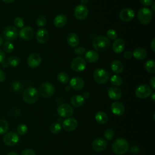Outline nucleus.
<instances>
[{
  "instance_id": "obj_53",
  "label": "nucleus",
  "mask_w": 155,
  "mask_h": 155,
  "mask_svg": "<svg viewBox=\"0 0 155 155\" xmlns=\"http://www.w3.org/2000/svg\"><path fill=\"white\" fill-rule=\"evenodd\" d=\"M14 0H2V1H4L5 3H11Z\"/></svg>"
},
{
  "instance_id": "obj_33",
  "label": "nucleus",
  "mask_w": 155,
  "mask_h": 155,
  "mask_svg": "<svg viewBox=\"0 0 155 155\" xmlns=\"http://www.w3.org/2000/svg\"><path fill=\"white\" fill-rule=\"evenodd\" d=\"M8 129V123L5 119H0V134L5 133Z\"/></svg>"
},
{
  "instance_id": "obj_26",
  "label": "nucleus",
  "mask_w": 155,
  "mask_h": 155,
  "mask_svg": "<svg viewBox=\"0 0 155 155\" xmlns=\"http://www.w3.org/2000/svg\"><path fill=\"white\" fill-rule=\"evenodd\" d=\"M111 68L113 72L119 74L124 70V65L120 61L114 60L111 63Z\"/></svg>"
},
{
  "instance_id": "obj_6",
  "label": "nucleus",
  "mask_w": 155,
  "mask_h": 155,
  "mask_svg": "<svg viewBox=\"0 0 155 155\" xmlns=\"http://www.w3.org/2000/svg\"><path fill=\"white\" fill-rule=\"evenodd\" d=\"M152 93V90L150 86L146 84L140 85L135 90L136 96L139 99H145Z\"/></svg>"
},
{
  "instance_id": "obj_57",
  "label": "nucleus",
  "mask_w": 155,
  "mask_h": 155,
  "mask_svg": "<svg viewBox=\"0 0 155 155\" xmlns=\"http://www.w3.org/2000/svg\"><path fill=\"white\" fill-rule=\"evenodd\" d=\"M91 155H97V154H91Z\"/></svg>"
},
{
  "instance_id": "obj_28",
  "label": "nucleus",
  "mask_w": 155,
  "mask_h": 155,
  "mask_svg": "<svg viewBox=\"0 0 155 155\" xmlns=\"http://www.w3.org/2000/svg\"><path fill=\"white\" fill-rule=\"evenodd\" d=\"M84 102H85V99L81 95L73 96L70 99V102L71 105L75 107H81L84 104Z\"/></svg>"
},
{
  "instance_id": "obj_35",
  "label": "nucleus",
  "mask_w": 155,
  "mask_h": 155,
  "mask_svg": "<svg viewBox=\"0 0 155 155\" xmlns=\"http://www.w3.org/2000/svg\"><path fill=\"white\" fill-rule=\"evenodd\" d=\"M61 130V126L58 123H53L50 127V131L53 134H58Z\"/></svg>"
},
{
  "instance_id": "obj_22",
  "label": "nucleus",
  "mask_w": 155,
  "mask_h": 155,
  "mask_svg": "<svg viewBox=\"0 0 155 155\" xmlns=\"http://www.w3.org/2000/svg\"><path fill=\"white\" fill-rule=\"evenodd\" d=\"M108 95L111 99L118 100L122 96V91L116 87H111L108 90Z\"/></svg>"
},
{
  "instance_id": "obj_25",
  "label": "nucleus",
  "mask_w": 155,
  "mask_h": 155,
  "mask_svg": "<svg viewBox=\"0 0 155 155\" xmlns=\"http://www.w3.org/2000/svg\"><path fill=\"white\" fill-rule=\"evenodd\" d=\"M132 53L133 57L138 60H142L147 56V51L142 47H137L135 48Z\"/></svg>"
},
{
  "instance_id": "obj_56",
  "label": "nucleus",
  "mask_w": 155,
  "mask_h": 155,
  "mask_svg": "<svg viewBox=\"0 0 155 155\" xmlns=\"http://www.w3.org/2000/svg\"><path fill=\"white\" fill-rule=\"evenodd\" d=\"M154 95H155L154 93H153L152 94V95H151V99H152L153 101H155V100H154Z\"/></svg>"
},
{
  "instance_id": "obj_40",
  "label": "nucleus",
  "mask_w": 155,
  "mask_h": 155,
  "mask_svg": "<svg viewBox=\"0 0 155 155\" xmlns=\"http://www.w3.org/2000/svg\"><path fill=\"white\" fill-rule=\"evenodd\" d=\"M117 36V34L116 31L113 29H109L107 31V36L110 39H116Z\"/></svg>"
},
{
  "instance_id": "obj_36",
  "label": "nucleus",
  "mask_w": 155,
  "mask_h": 155,
  "mask_svg": "<svg viewBox=\"0 0 155 155\" xmlns=\"http://www.w3.org/2000/svg\"><path fill=\"white\" fill-rule=\"evenodd\" d=\"M14 48L13 44L10 41H5L3 44V50L7 53H10Z\"/></svg>"
},
{
  "instance_id": "obj_52",
  "label": "nucleus",
  "mask_w": 155,
  "mask_h": 155,
  "mask_svg": "<svg viewBox=\"0 0 155 155\" xmlns=\"http://www.w3.org/2000/svg\"><path fill=\"white\" fill-rule=\"evenodd\" d=\"M7 155H18V154L15 152H13V151H11V152H9Z\"/></svg>"
},
{
  "instance_id": "obj_23",
  "label": "nucleus",
  "mask_w": 155,
  "mask_h": 155,
  "mask_svg": "<svg viewBox=\"0 0 155 155\" xmlns=\"http://www.w3.org/2000/svg\"><path fill=\"white\" fill-rule=\"evenodd\" d=\"M67 18L65 15L63 14L57 15L53 20L54 25L58 28H62L64 27L67 24Z\"/></svg>"
},
{
  "instance_id": "obj_51",
  "label": "nucleus",
  "mask_w": 155,
  "mask_h": 155,
  "mask_svg": "<svg viewBox=\"0 0 155 155\" xmlns=\"http://www.w3.org/2000/svg\"><path fill=\"white\" fill-rule=\"evenodd\" d=\"M88 2V0H81V2L82 3V5L87 4Z\"/></svg>"
},
{
  "instance_id": "obj_1",
  "label": "nucleus",
  "mask_w": 155,
  "mask_h": 155,
  "mask_svg": "<svg viewBox=\"0 0 155 155\" xmlns=\"http://www.w3.org/2000/svg\"><path fill=\"white\" fill-rule=\"evenodd\" d=\"M111 148L114 153L117 154H124L128 151L129 146L125 139L119 138L114 141Z\"/></svg>"
},
{
  "instance_id": "obj_18",
  "label": "nucleus",
  "mask_w": 155,
  "mask_h": 155,
  "mask_svg": "<svg viewBox=\"0 0 155 155\" xmlns=\"http://www.w3.org/2000/svg\"><path fill=\"white\" fill-rule=\"evenodd\" d=\"M111 110L113 113L117 116H121L125 113V107L120 102H114L111 105Z\"/></svg>"
},
{
  "instance_id": "obj_24",
  "label": "nucleus",
  "mask_w": 155,
  "mask_h": 155,
  "mask_svg": "<svg viewBox=\"0 0 155 155\" xmlns=\"http://www.w3.org/2000/svg\"><path fill=\"white\" fill-rule=\"evenodd\" d=\"M67 41L68 44L72 47H76L79 44V36L74 33H70L67 35Z\"/></svg>"
},
{
  "instance_id": "obj_3",
  "label": "nucleus",
  "mask_w": 155,
  "mask_h": 155,
  "mask_svg": "<svg viewBox=\"0 0 155 155\" xmlns=\"http://www.w3.org/2000/svg\"><path fill=\"white\" fill-rule=\"evenodd\" d=\"M110 45L109 39L105 36L96 37L93 41V46L95 50L97 51H105Z\"/></svg>"
},
{
  "instance_id": "obj_2",
  "label": "nucleus",
  "mask_w": 155,
  "mask_h": 155,
  "mask_svg": "<svg viewBox=\"0 0 155 155\" xmlns=\"http://www.w3.org/2000/svg\"><path fill=\"white\" fill-rule=\"evenodd\" d=\"M22 97L24 101L28 104H33L36 102L39 97V93L34 87H28L24 90Z\"/></svg>"
},
{
  "instance_id": "obj_47",
  "label": "nucleus",
  "mask_w": 155,
  "mask_h": 155,
  "mask_svg": "<svg viewBox=\"0 0 155 155\" xmlns=\"http://www.w3.org/2000/svg\"><path fill=\"white\" fill-rule=\"evenodd\" d=\"M150 86L151 87V88L153 89L155 88V77L153 76L150 81Z\"/></svg>"
},
{
  "instance_id": "obj_32",
  "label": "nucleus",
  "mask_w": 155,
  "mask_h": 155,
  "mask_svg": "<svg viewBox=\"0 0 155 155\" xmlns=\"http://www.w3.org/2000/svg\"><path fill=\"white\" fill-rule=\"evenodd\" d=\"M110 82L114 86H120L122 84V79L117 75H113L110 78Z\"/></svg>"
},
{
  "instance_id": "obj_10",
  "label": "nucleus",
  "mask_w": 155,
  "mask_h": 155,
  "mask_svg": "<svg viewBox=\"0 0 155 155\" xmlns=\"http://www.w3.org/2000/svg\"><path fill=\"white\" fill-rule=\"evenodd\" d=\"M19 137L18 135L15 132H8L3 137V141L4 143L9 147L15 146L19 142Z\"/></svg>"
},
{
  "instance_id": "obj_55",
  "label": "nucleus",
  "mask_w": 155,
  "mask_h": 155,
  "mask_svg": "<svg viewBox=\"0 0 155 155\" xmlns=\"http://www.w3.org/2000/svg\"><path fill=\"white\" fill-rule=\"evenodd\" d=\"M152 4V9H153V12H154L155 11V9H154V2H153V3L151 4Z\"/></svg>"
},
{
  "instance_id": "obj_27",
  "label": "nucleus",
  "mask_w": 155,
  "mask_h": 155,
  "mask_svg": "<svg viewBox=\"0 0 155 155\" xmlns=\"http://www.w3.org/2000/svg\"><path fill=\"white\" fill-rule=\"evenodd\" d=\"M85 60L90 63H94L97 61L99 59V55L97 53L93 50L88 51L85 54Z\"/></svg>"
},
{
  "instance_id": "obj_19",
  "label": "nucleus",
  "mask_w": 155,
  "mask_h": 155,
  "mask_svg": "<svg viewBox=\"0 0 155 155\" xmlns=\"http://www.w3.org/2000/svg\"><path fill=\"white\" fill-rule=\"evenodd\" d=\"M70 85L75 90H80L84 87V81L79 77H74L71 79Z\"/></svg>"
},
{
  "instance_id": "obj_9",
  "label": "nucleus",
  "mask_w": 155,
  "mask_h": 155,
  "mask_svg": "<svg viewBox=\"0 0 155 155\" xmlns=\"http://www.w3.org/2000/svg\"><path fill=\"white\" fill-rule=\"evenodd\" d=\"M71 68L76 72L84 71L86 68V62L81 57H76L71 62Z\"/></svg>"
},
{
  "instance_id": "obj_17",
  "label": "nucleus",
  "mask_w": 155,
  "mask_h": 155,
  "mask_svg": "<svg viewBox=\"0 0 155 155\" xmlns=\"http://www.w3.org/2000/svg\"><path fill=\"white\" fill-rule=\"evenodd\" d=\"M36 38L38 42L41 44H45L48 40L49 35L46 29L44 28H40L36 32Z\"/></svg>"
},
{
  "instance_id": "obj_11",
  "label": "nucleus",
  "mask_w": 155,
  "mask_h": 155,
  "mask_svg": "<svg viewBox=\"0 0 155 155\" xmlns=\"http://www.w3.org/2000/svg\"><path fill=\"white\" fill-rule=\"evenodd\" d=\"M57 113L61 117L67 118L73 114V108L71 105L67 104H64L58 107Z\"/></svg>"
},
{
  "instance_id": "obj_21",
  "label": "nucleus",
  "mask_w": 155,
  "mask_h": 155,
  "mask_svg": "<svg viewBox=\"0 0 155 155\" xmlns=\"http://www.w3.org/2000/svg\"><path fill=\"white\" fill-rule=\"evenodd\" d=\"M125 42L121 38L116 39L113 44V50L115 53L119 54L122 52L125 48Z\"/></svg>"
},
{
  "instance_id": "obj_12",
  "label": "nucleus",
  "mask_w": 155,
  "mask_h": 155,
  "mask_svg": "<svg viewBox=\"0 0 155 155\" xmlns=\"http://www.w3.org/2000/svg\"><path fill=\"white\" fill-rule=\"evenodd\" d=\"M88 14V10L85 5H77L74 10V15L76 19L79 20L85 19Z\"/></svg>"
},
{
  "instance_id": "obj_50",
  "label": "nucleus",
  "mask_w": 155,
  "mask_h": 155,
  "mask_svg": "<svg viewBox=\"0 0 155 155\" xmlns=\"http://www.w3.org/2000/svg\"><path fill=\"white\" fill-rule=\"evenodd\" d=\"M150 45H151V48L152 50V51L153 52L155 51V39L153 38L150 43Z\"/></svg>"
},
{
  "instance_id": "obj_4",
  "label": "nucleus",
  "mask_w": 155,
  "mask_h": 155,
  "mask_svg": "<svg viewBox=\"0 0 155 155\" xmlns=\"http://www.w3.org/2000/svg\"><path fill=\"white\" fill-rule=\"evenodd\" d=\"M152 12L147 7L140 8L137 12V18L139 22L142 24H149L152 19Z\"/></svg>"
},
{
  "instance_id": "obj_8",
  "label": "nucleus",
  "mask_w": 155,
  "mask_h": 155,
  "mask_svg": "<svg viewBox=\"0 0 155 155\" xmlns=\"http://www.w3.org/2000/svg\"><path fill=\"white\" fill-rule=\"evenodd\" d=\"M18 31L17 28L12 25H9L5 28L3 31L4 38L8 41H13L18 37Z\"/></svg>"
},
{
  "instance_id": "obj_44",
  "label": "nucleus",
  "mask_w": 155,
  "mask_h": 155,
  "mask_svg": "<svg viewBox=\"0 0 155 155\" xmlns=\"http://www.w3.org/2000/svg\"><path fill=\"white\" fill-rule=\"evenodd\" d=\"M85 51L86 50L84 47H79L74 50V51L76 54H82L85 52Z\"/></svg>"
},
{
  "instance_id": "obj_46",
  "label": "nucleus",
  "mask_w": 155,
  "mask_h": 155,
  "mask_svg": "<svg viewBox=\"0 0 155 155\" xmlns=\"http://www.w3.org/2000/svg\"><path fill=\"white\" fill-rule=\"evenodd\" d=\"M124 56L125 58L126 59H130L132 56H133V53L131 51H126L124 54Z\"/></svg>"
},
{
  "instance_id": "obj_41",
  "label": "nucleus",
  "mask_w": 155,
  "mask_h": 155,
  "mask_svg": "<svg viewBox=\"0 0 155 155\" xmlns=\"http://www.w3.org/2000/svg\"><path fill=\"white\" fill-rule=\"evenodd\" d=\"M14 24L18 28H22L24 25V22L21 18L17 17L14 20Z\"/></svg>"
},
{
  "instance_id": "obj_15",
  "label": "nucleus",
  "mask_w": 155,
  "mask_h": 155,
  "mask_svg": "<svg viewBox=\"0 0 155 155\" xmlns=\"http://www.w3.org/2000/svg\"><path fill=\"white\" fill-rule=\"evenodd\" d=\"M107 146V141L105 139L101 137L95 139L92 142V148L96 151H102L105 150Z\"/></svg>"
},
{
  "instance_id": "obj_5",
  "label": "nucleus",
  "mask_w": 155,
  "mask_h": 155,
  "mask_svg": "<svg viewBox=\"0 0 155 155\" xmlns=\"http://www.w3.org/2000/svg\"><path fill=\"white\" fill-rule=\"evenodd\" d=\"M93 78L96 82L99 84H105L109 79V73L105 69L99 68L94 70Z\"/></svg>"
},
{
  "instance_id": "obj_30",
  "label": "nucleus",
  "mask_w": 155,
  "mask_h": 155,
  "mask_svg": "<svg viewBox=\"0 0 155 155\" xmlns=\"http://www.w3.org/2000/svg\"><path fill=\"white\" fill-rule=\"evenodd\" d=\"M145 68L150 73H154L155 72V62L154 60L150 59L145 63Z\"/></svg>"
},
{
  "instance_id": "obj_20",
  "label": "nucleus",
  "mask_w": 155,
  "mask_h": 155,
  "mask_svg": "<svg viewBox=\"0 0 155 155\" xmlns=\"http://www.w3.org/2000/svg\"><path fill=\"white\" fill-rule=\"evenodd\" d=\"M33 36V30L29 27H23L19 31V36L21 38L24 40L30 39Z\"/></svg>"
},
{
  "instance_id": "obj_34",
  "label": "nucleus",
  "mask_w": 155,
  "mask_h": 155,
  "mask_svg": "<svg viewBox=\"0 0 155 155\" xmlns=\"http://www.w3.org/2000/svg\"><path fill=\"white\" fill-rule=\"evenodd\" d=\"M19 62H20L19 58L15 56H12L9 57L7 60L8 64H9L10 65H11L12 67L18 66V64H19Z\"/></svg>"
},
{
  "instance_id": "obj_37",
  "label": "nucleus",
  "mask_w": 155,
  "mask_h": 155,
  "mask_svg": "<svg viewBox=\"0 0 155 155\" xmlns=\"http://www.w3.org/2000/svg\"><path fill=\"white\" fill-rule=\"evenodd\" d=\"M27 130H28L27 126L24 124H21L19 125L18 127H17V131L20 135L25 134L27 132Z\"/></svg>"
},
{
  "instance_id": "obj_38",
  "label": "nucleus",
  "mask_w": 155,
  "mask_h": 155,
  "mask_svg": "<svg viewBox=\"0 0 155 155\" xmlns=\"http://www.w3.org/2000/svg\"><path fill=\"white\" fill-rule=\"evenodd\" d=\"M104 136L105 138L107 139V140H111L113 138V137L114 136V132L112 129L108 128L105 131Z\"/></svg>"
},
{
  "instance_id": "obj_49",
  "label": "nucleus",
  "mask_w": 155,
  "mask_h": 155,
  "mask_svg": "<svg viewBox=\"0 0 155 155\" xmlns=\"http://www.w3.org/2000/svg\"><path fill=\"white\" fill-rule=\"evenodd\" d=\"M5 55L4 53L1 50H0V63L3 62L5 60Z\"/></svg>"
},
{
  "instance_id": "obj_29",
  "label": "nucleus",
  "mask_w": 155,
  "mask_h": 155,
  "mask_svg": "<svg viewBox=\"0 0 155 155\" xmlns=\"http://www.w3.org/2000/svg\"><path fill=\"white\" fill-rule=\"evenodd\" d=\"M95 119L99 124H104L107 122L108 116L104 111H99L96 113Z\"/></svg>"
},
{
  "instance_id": "obj_31",
  "label": "nucleus",
  "mask_w": 155,
  "mask_h": 155,
  "mask_svg": "<svg viewBox=\"0 0 155 155\" xmlns=\"http://www.w3.org/2000/svg\"><path fill=\"white\" fill-rule=\"evenodd\" d=\"M57 80L62 84H66L69 81V76L65 72H60L57 76Z\"/></svg>"
},
{
  "instance_id": "obj_14",
  "label": "nucleus",
  "mask_w": 155,
  "mask_h": 155,
  "mask_svg": "<svg viewBox=\"0 0 155 155\" xmlns=\"http://www.w3.org/2000/svg\"><path fill=\"white\" fill-rule=\"evenodd\" d=\"M41 61V57L39 54L36 53H31L27 58V64L30 68H35L40 65Z\"/></svg>"
},
{
  "instance_id": "obj_48",
  "label": "nucleus",
  "mask_w": 155,
  "mask_h": 155,
  "mask_svg": "<svg viewBox=\"0 0 155 155\" xmlns=\"http://www.w3.org/2000/svg\"><path fill=\"white\" fill-rule=\"evenodd\" d=\"M5 79V74L4 72L0 69V82H3Z\"/></svg>"
},
{
  "instance_id": "obj_54",
  "label": "nucleus",
  "mask_w": 155,
  "mask_h": 155,
  "mask_svg": "<svg viewBox=\"0 0 155 155\" xmlns=\"http://www.w3.org/2000/svg\"><path fill=\"white\" fill-rule=\"evenodd\" d=\"M2 43H3V39H2V38L0 36V46L2 44Z\"/></svg>"
},
{
  "instance_id": "obj_42",
  "label": "nucleus",
  "mask_w": 155,
  "mask_h": 155,
  "mask_svg": "<svg viewBox=\"0 0 155 155\" xmlns=\"http://www.w3.org/2000/svg\"><path fill=\"white\" fill-rule=\"evenodd\" d=\"M12 87L13 88V90L15 91H20L22 88V84L18 82V81H15L13 84H12Z\"/></svg>"
},
{
  "instance_id": "obj_45",
  "label": "nucleus",
  "mask_w": 155,
  "mask_h": 155,
  "mask_svg": "<svg viewBox=\"0 0 155 155\" xmlns=\"http://www.w3.org/2000/svg\"><path fill=\"white\" fill-rule=\"evenodd\" d=\"M140 2L144 6H149L153 3V0H140Z\"/></svg>"
},
{
  "instance_id": "obj_39",
  "label": "nucleus",
  "mask_w": 155,
  "mask_h": 155,
  "mask_svg": "<svg viewBox=\"0 0 155 155\" xmlns=\"http://www.w3.org/2000/svg\"><path fill=\"white\" fill-rule=\"evenodd\" d=\"M46 22H47V20L44 16H40L36 19V25L40 27H44V25H45Z\"/></svg>"
},
{
  "instance_id": "obj_43",
  "label": "nucleus",
  "mask_w": 155,
  "mask_h": 155,
  "mask_svg": "<svg viewBox=\"0 0 155 155\" xmlns=\"http://www.w3.org/2000/svg\"><path fill=\"white\" fill-rule=\"evenodd\" d=\"M21 155H36V153L32 149L27 148L23 150Z\"/></svg>"
},
{
  "instance_id": "obj_7",
  "label": "nucleus",
  "mask_w": 155,
  "mask_h": 155,
  "mask_svg": "<svg viewBox=\"0 0 155 155\" xmlns=\"http://www.w3.org/2000/svg\"><path fill=\"white\" fill-rule=\"evenodd\" d=\"M39 92L42 97L45 98L50 97L54 94V88L51 84L49 82H45L40 85Z\"/></svg>"
},
{
  "instance_id": "obj_13",
  "label": "nucleus",
  "mask_w": 155,
  "mask_h": 155,
  "mask_svg": "<svg viewBox=\"0 0 155 155\" xmlns=\"http://www.w3.org/2000/svg\"><path fill=\"white\" fill-rule=\"evenodd\" d=\"M135 16L133 10L130 8H124L119 13V18L124 22L131 21Z\"/></svg>"
},
{
  "instance_id": "obj_16",
  "label": "nucleus",
  "mask_w": 155,
  "mask_h": 155,
  "mask_svg": "<svg viewBox=\"0 0 155 155\" xmlns=\"http://www.w3.org/2000/svg\"><path fill=\"white\" fill-rule=\"evenodd\" d=\"M78 121L74 118H67L62 123L63 128L67 131H73L78 127Z\"/></svg>"
}]
</instances>
